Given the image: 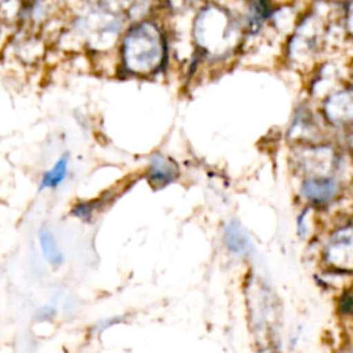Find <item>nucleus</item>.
Listing matches in <instances>:
<instances>
[{
	"instance_id": "1",
	"label": "nucleus",
	"mask_w": 353,
	"mask_h": 353,
	"mask_svg": "<svg viewBox=\"0 0 353 353\" xmlns=\"http://www.w3.org/2000/svg\"><path fill=\"white\" fill-rule=\"evenodd\" d=\"M124 66L135 74L156 72L165 57V44L160 29L152 22H139L125 34L123 41Z\"/></svg>"
},
{
	"instance_id": "2",
	"label": "nucleus",
	"mask_w": 353,
	"mask_h": 353,
	"mask_svg": "<svg viewBox=\"0 0 353 353\" xmlns=\"http://www.w3.org/2000/svg\"><path fill=\"white\" fill-rule=\"evenodd\" d=\"M178 176L176 164L164 154H153L148 171V181L154 189H161Z\"/></svg>"
},
{
	"instance_id": "3",
	"label": "nucleus",
	"mask_w": 353,
	"mask_h": 353,
	"mask_svg": "<svg viewBox=\"0 0 353 353\" xmlns=\"http://www.w3.org/2000/svg\"><path fill=\"white\" fill-rule=\"evenodd\" d=\"M39 241H40L43 255L47 259V262H50L51 265H55V266L61 265V262L63 261V256L58 248L54 234L46 229H41L39 232Z\"/></svg>"
},
{
	"instance_id": "4",
	"label": "nucleus",
	"mask_w": 353,
	"mask_h": 353,
	"mask_svg": "<svg viewBox=\"0 0 353 353\" xmlns=\"http://www.w3.org/2000/svg\"><path fill=\"white\" fill-rule=\"evenodd\" d=\"M68 160H69V156L65 153L62 154L57 163L54 164V167L47 171L41 179V185L40 188H57L66 176V172H68Z\"/></svg>"
},
{
	"instance_id": "5",
	"label": "nucleus",
	"mask_w": 353,
	"mask_h": 353,
	"mask_svg": "<svg viewBox=\"0 0 353 353\" xmlns=\"http://www.w3.org/2000/svg\"><path fill=\"white\" fill-rule=\"evenodd\" d=\"M226 243L234 252H244L247 248H250V243L245 234L234 223H230L226 229Z\"/></svg>"
},
{
	"instance_id": "6",
	"label": "nucleus",
	"mask_w": 353,
	"mask_h": 353,
	"mask_svg": "<svg viewBox=\"0 0 353 353\" xmlns=\"http://www.w3.org/2000/svg\"><path fill=\"white\" fill-rule=\"evenodd\" d=\"M55 314V310L52 307H43L40 310V314H39V319L40 320H50L51 317H54Z\"/></svg>"
}]
</instances>
